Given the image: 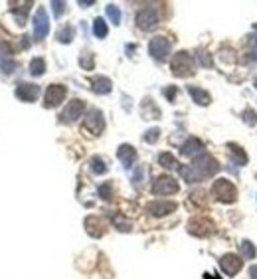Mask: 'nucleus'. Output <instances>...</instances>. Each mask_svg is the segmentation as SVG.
I'll list each match as a JSON object with an SVG mask.
<instances>
[{"mask_svg":"<svg viewBox=\"0 0 257 279\" xmlns=\"http://www.w3.org/2000/svg\"><path fill=\"white\" fill-rule=\"evenodd\" d=\"M178 170H180V174H182V178H184L186 182H200L202 178L214 176V174L220 170V165H218V161H216L214 157H210L208 153H204V155L196 157L192 165L180 167Z\"/></svg>","mask_w":257,"mask_h":279,"instance_id":"obj_1","label":"nucleus"},{"mask_svg":"<svg viewBox=\"0 0 257 279\" xmlns=\"http://www.w3.org/2000/svg\"><path fill=\"white\" fill-rule=\"evenodd\" d=\"M170 67H172V73L176 77H188L194 73V59L190 54L186 52H178L174 54L172 61H170Z\"/></svg>","mask_w":257,"mask_h":279,"instance_id":"obj_2","label":"nucleus"},{"mask_svg":"<svg viewBox=\"0 0 257 279\" xmlns=\"http://www.w3.org/2000/svg\"><path fill=\"white\" fill-rule=\"evenodd\" d=\"M212 192L220 202H226V204H230V202H234L238 198V190L228 178H218L214 182V186H212Z\"/></svg>","mask_w":257,"mask_h":279,"instance_id":"obj_3","label":"nucleus"},{"mask_svg":"<svg viewBox=\"0 0 257 279\" xmlns=\"http://www.w3.org/2000/svg\"><path fill=\"white\" fill-rule=\"evenodd\" d=\"M50 32V18H48V12L46 8H38L36 14H34V40L36 42H42Z\"/></svg>","mask_w":257,"mask_h":279,"instance_id":"obj_4","label":"nucleus"},{"mask_svg":"<svg viewBox=\"0 0 257 279\" xmlns=\"http://www.w3.org/2000/svg\"><path fill=\"white\" fill-rule=\"evenodd\" d=\"M170 40L164 36H154L153 40L149 42V54L156 59V61H164L166 57L170 56Z\"/></svg>","mask_w":257,"mask_h":279,"instance_id":"obj_5","label":"nucleus"},{"mask_svg":"<svg viewBox=\"0 0 257 279\" xmlns=\"http://www.w3.org/2000/svg\"><path fill=\"white\" fill-rule=\"evenodd\" d=\"M103 129H105V117L99 109H91V111L85 115V123H83V131H87L89 135L97 137L101 135Z\"/></svg>","mask_w":257,"mask_h":279,"instance_id":"obj_6","label":"nucleus"},{"mask_svg":"<svg viewBox=\"0 0 257 279\" xmlns=\"http://www.w3.org/2000/svg\"><path fill=\"white\" fill-rule=\"evenodd\" d=\"M83 113H85V101H81V99H71V101L67 103V107L59 113V123H65V125H67V123H73V121H77Z\"/></svg>","mask_w":257,"mask_h":279,"instance_id":"obj_7","label":"nucleus"},{"mask_svg":"<svg viewBox=\"0 0 257 279\" xmlns=\"http://www.w3.org/2000/svg\"><path fill=\"white\" fill-rule=\"evenodd\" d=\"M65 95H67V89H65V85H61V83H51L50 87L46 89V95H44V107H57L63 99H65Z\"/></svg>","mask_w":257,"mask_h":279,"instance_id":"obj_8","label":"nucleus"},{"mask_svg":"<svg viewBox=\"0 0 257 279\" xmlns=\"http://www.w3.org/2000/svg\"><path fill=\"white\" fill-rule=\"evenodd\" d=\"M178 182L172 176H158L153 184V194L156 196H168V194H176L178 192Z\"/></svg>","mask_w":257,"mask_h":279,"instance_id":"obj_9","label":"nucleus"},{"mask_svg":"<svg viewBox=\"0 0 257 279\" xmlns=\"http://www.w3.org/2000/svg\"><path fill=\"white\" fill-rule=\"evenodd\" d=\"M137 26L141 28V30H153L158 26V14H156V10L154 8H143V10H139V14H137Z\"/></svg>","mask_w":257,"mask_h":279,"instance_id":"obj_10","label":"nucleus"},{"mask_svg":"<svg viewBox=\"0 0 257 279\" xmlns=\"http://www.w3.org/2000/svg\"><path fill=\"white\" fill-rule=\"evenodd\" d=\"M38 95H40V85L22 81V83H18V87H16V97H18L20 101H24V103H34V101L38 99Z\"/></svg>","mask_w":257,"mask_h":279,"instance_id":"obj_11","label":"nucleus"},{"mask_svg":"<svg viewBox=\"0 0 257 279\" xmlns=\"http://www.w3.org/2000/svg\"><path fill=\"white\" fill-rule=\"evenodd\" d=\"M220 268H222V272H224L226 276H236V274H240V272H242L244 262H242V258H240V256L226 254V256L220 260Z\"/></svg>","mask_w":257,"mask_h":279,"instance_id":"obj_12","label":"nucleus"},{"mask_svg":"<svg viewBox=\"0 0 257 279\" xmlns=\"http://www.w3.org/2000/svg\"><path fill=\"white\" fill-rule=\"evenodd\" d=\"M147 210L156 216V218H162V216H168L176 210V202H168V200H156V202H151L147 206Z\"/></svg>","mask_w":257,"mask_h":279,"instance_id":"obj_13","label":"nucleus"},{"mask_svg":"<svg viewBox=\"0 0 257 279\" xmlns=\"http://www.w3.org/2000/svg\"><path fill=\"white\" fill-rule=\"evenodd\" d=\"M188 232L194 236H208L214 232V222L208 218H192L188 224Z\"/></svg>","mask_w":257,"mask_h":279,"instance_id":"obj_14","label":"nucleus"},{"mask_svg":"<svg viewBox=\"0 0 257 279\" xmlns=\"http://www.w3.org/2000/svg\"><path fill=\"white\" fill-rule=\"evenodd\" d=\"M184 157H192V159H196V157H200V155H204V143L200 141V139H196V137H190L184 145H182V151H180Z\"/></svg>","mask_w":257,"mask_h":279,"instance_id":"obj_15","label":"nucleus"},{"mask_svg":"<svg viewBox=\"0 0 257 279\" xmlns=\"http://www.w3.org/2000/svg\"><path fill=\"white\" fill-rule=\"evenodd\" d=\"M117 159L123 163L125 168H131L137 161V151L131 147V145H121L119 151H117Z\"/></svg>","mask_w":257,"mask_h":279,"instance_id":"obj_16","label":"nucleus"},{"mask_svg":"<svg viewBox=\"0 0 257 279\" xmlns=\"http://www.w3.org/2000/svg\"><path fill=\"white\" fill-rule=\"evenodd\" d=\"M85 230L91 238H101L105 234V224L97 216H89V218H85Z\"/></svg>","mask_w":257,"mask_h":279,"instance_id":"obj_17","label":"nucleus"},{"mask_svg":"<svg viewBox=\"0 0 257 279\" xmlns=\"http://www.w3.org/2000/svg\"><path fill=\"white\" fill-rule=\"evenodd\" d=\"M91 89H93L97 95H107V93H111L113 83H111V79H109V77H105V75H97V77H93V81H91Z\"/></svg>","mask_w":257,"mask_h":279,"instance_id":"obj_18","label":"nucleus"},{"mask_svg":"<svg viewBox=\"0 0 257 279\" xmlns=\"http://www.w3.org/2000/svg\"><path fill=\"white\" fill-rule=\"evenodd\" d=\"M188 93H190V97L198 103V105H210V101H212V97H210V93L202 89V87H196V85H190L188 87Z\"/></svg>","mask_w":257,"mask_h":279,"instance_id":"obj_19","label":"nucleus"},{"mask_svg":"<svg viewBox=\"0 0 257 279\" xmlns=\"http://www.w3.org/2000/svg\"><path fill=\"white\" fill-rule=\"evenodd\" d=\"M30 73L34 77H40V75L46 73V61H44V57H34L30 61Z\"/></svg>","mask_w":257,"mask_h":279,"instance_id":"obj_20","label":"nucleus"},{"mask_svg":"<svg viewBox=\"0 0 257 279\" xmlns=\"http://www.w3.org/2000/svg\"><path fill=\"white\" fill-rule=\"evenodd\" d=\"M230 149H232V161H234V165H246L248 163V155H246V151L242 149V147H238V145H230Z\"/></svg>","mask_w":257,"mask_h":279,"instance_id":"obj_21","label":"nucleus"},{"mask_svg":"<svg viewBox=\"0 0 257 279\" xmlns=\"http://www.w3.org/2000/svg\"><path fill=\"white\" fill-rule=\"evenodd\" d=\"M158 165L164 168H168V170H176L178 167V161H176V157L174 155H170V153H162L160 157H158Z\"/></svg>","mask_w":257,"mask_h":279,"instance_id":"obj_22","label":"nucleus"},{"mask_svg":"<svg viewBox=\"0 0 257 279\" xmlns=\"http://www.w3.org/2000/svg\"><path fill=\"white\" fill-rule=\"evenodd\" d=\"M73 34H75V30H73V26H63L61 30H57V42H61V44H69L71 40H73Z\"/></svg>","mask_w":257,"mask_h":279,"instance_id":"obj_23","label":"nucleus"},{"mask_svg":"<svg viewBox=\"0 0 257 279\" xmlns=\"http://www.w3.org/2000/svg\"><path fill=\"white\" fill-rule=\"evenodd\" d=\"M143 115H145L147 119H158V117H160V111H158V107L154 105L151 99H145V103H143Z\"/></svg>","mask_w":257,"mask_h":279,"instance_id":"obj_24","label":"nucleus"},{"mask_svg":"<svg viewBox=\"0 0 257 279\" xmlns=\"http://www.w3.org/2000/svg\"><path fill=\"white\" fill-rule=\"evenodd\" d=\"M105 14H107V18H109L115 26H117V24H121V10H119V6H115V4H107Z\"/></svg>","mask_w":257,"mask_h":279,"instance_id":"obj_25","label":"nucleus"},{"mask_svg":"<svg viewBox=\"0 0 257 279\" xmlns=\"http://www.w3.org/2000/svg\"><path fill=\"white\" fill-rule=\"evenodd\" d=\"M89 168H91L93 174H105L107 172V163L103 161L101 157H93L89 161Z\"/></svg>","mask_w":257,"mask_h":279,"instance_id":"obj_26","label":"nucleus"},{"mask_svg":"<svg viewBox=\"0 0 257 279\" xmlns=\"http://www.w3.org/2000/svg\"><path fill=\"white\" fill-rule=\"evenodd\" d=\"M240 250H242V256H244L246 260H254L257 254L256 246H254L252 242H248V240H244V242L240 244Z\"/></svg>","mask_w":257,"mask_h":279,"instance_id":"obj_27","label":"nucleus"},{"mask_svg":"<svg viewBox=\"0 0 257 279\" xmlns=\"http://www.w3.org/2000/svg\"><path fill=\"white\" fill-rule=\"evenodd\" d=\"M28 10H30V2L24 4V8H12V16L16 18L18 24H26V16H28Z\"/></svg>","mask_w":257,"mask_h":279,"instance_id":"obj_28","label":"nucleus"},{"mask_svg":"<svg viewBox=\"0 0 257 279\" xmlns=\"http://www.w3.org/2000/svg\"><path fill=\"white\" fill-rule=\"evenodd\" d=\"M107 22L103 20V18H95V22H93V34L97 36V38H105L107 36Z\"/></svg>","mask_w":257,"mask_h":279,"instance_id":"obj_29","label":"nucleus"},{"mask_svg":"<svg viewBox=\"0 0 257 279\" xmlns=\"http://www.w3.org/2000/svg\"><path fill=\"white\" fill-rule=\"evenodd\" d=\"M79 65H81L83 69H93V54H91V52H83V54L79 56Z\"/></svg>","mask_w":257,"mask_h":279,"instance_id":"obj_30","label":"nucleus"},{"mask_svg":"<svg viewBox=\"0 0 257 279\" xmlns=\"http://www.w3.org/2000/svg\"><path fill=\"white\" fill-rule=\"evenodd\" d=\"M0 67H2V73H4V75H10V73H14V71L18 69V61L12 57V59H8V61L0 63Z\"/></svg>","mask_w":257,"mask_h":279,"instance_id":"obj_31","label":"nucleus"},{"mask_svg":"<svg viewBox=\"0 0 257 279\" xmlns=\"http://www.w3.org/2000/svg\"><path fill=\"white\" fill-rule=\"evenodd\" d=\"M8 59H12V48H10V44L0 42V63H4Z\"/></svg>","mask_w":257,"mask_h":279,"instance_id":"obj_32","label":"nucleus"},{"mask_svg":"<svg viewBox=\"0 0 257 279\" xmlns=\"http://www.w3.org/2000/svg\"><path fill=\"white\" fill-rule=\"evenodd\" d=\"M99 196H101L103 200H111L113 198V184L111 182H105L99 186Z\"/></svg>","mask_w":257,"mask_h":279,"instance_id":"obj_33","label":"nucleus"},{"mask_svg":"<svg viewBox=\"0 0 257 279\" xmlns=\"http://www.w3.org/2000/svg\"><path fill=\"white\" fill-rule=\"evenodd\" d=\"M113 222H115V226H117L121 232H129V230H131V224L127 222L123 216H119V214H117V216H113Z\"/></svg>","mask_w":257,"mask_h":279,"instance_id":"obj_34","label":"nucleus"},{"mask_svg":"<svg viewBox=\"0 0 257 279\" xmlns=\"http://www.w3.org/2000/svg\"><path fill=\"white\" fill-rule=\"evenodd\" d=\"M158 137H160V129H156V127H154V129H149V131L145 133V141L151 143V145H154V143L158 141Z\"/></svg>","mask_w":257,"mask_h":279,"instance_id":"obj_35","label":"nucleus"},{"mask_svg":"<svg viewBox=\"0 0 257 279\" xmlns=\"http://www.w3.org/2000/svg\"><path fill=\"white\" fill-rule=\"evenodd\" d=\"M244 121L248 123V125H257V113L254 109H248V111H244Z\"/></svg>","mask_w":257,"mask_h":279,"instance_id":"obj_36","label":"nucleus"},{"mask_svg":"<svg viewBox=\"0 0 257 279\" xmlns=\"http://www.w3.org/2000/svg\"><path fill=\"white\" fill-rule=\"evenodd\" d=\"M51 10H53V16L59 18L65 10V2H51Z\"/></svg>","mask_w":257,"mask_h":279,"instance_id":"obj_37","label":"nucleus"},{"mask_svg":"<svg viewBox=\"0 0 257 279\" xmlns=\"http://www.w3.org/2000/svg\"><path fill=\"white\" fill-rule=\"evenodd\" d=\"M250 44H252V52H250V54H252V59H254V61H257V36H252V38H250Z\"/></svg>","mask_w":257,"mask_h":279,"instance_id":"obj_38","label":"nucleus"},{"mask_svg":"<svg viewBox=\"0 0 257 279\" xmlns=\"http://www.w3.org/2000/svg\"><path fill=\"white\" fill-rule=\"evenodd\" d=\"M143 176H145V167H139L135 170V176H133L135 184H141V182H143Z\"/></svg>","mask_w":257,"mask_h":279,"instance_id":"obj_39","label":"nucleus"},{"mask_svg":"<svg viewBox=\"0 0 257 279\" xmlns=\"http://www.w3.org/2000/svg\"><path fill=\"white\" fill-rule=\"evenodd\" d=\"M198 59H200V63H202V65H206V67H210V65H212V59H210V57H208V54H204V52H200Z\"/></svg>","mask_w":257,"mask_h":279,"instance_id":"obj_40","label":"nucleus"},{"mask_svg":"<svg viewBox=\"0 0 257 279\" xmlns=\"http://www.w3.org/2000/svg\"><path fill=\"white\" fill-rule=\"evenodd\" d=\"M164 95H166L170 101H174V97H176V87H166V89H164Z\"/></svg>","mask_w":257,"mask_h":279,"instance_id":"obj_41","label":"nucleus"},{"mask_svg":"<svg viewBox=\"0 0 257 279\" xmlns=\"http://www.w3.org/2000/svg\"><path fill=\"white\" fill-rule=\"evenodd\" d=\"M250 279H257V266L250 268Z\"/></svg>","mask_w":257,"mask_h":279,"instance_id":"obj_42","label":"nucleus"},{"mask_svg":"<svg viewBox=\"0 0 257 279\" xmlns=\"http://www.w3.org/2000/svg\"><path fill=\"white\" fill-rule=\"evenodd\" d=\"M254 85H256V87H257V77H256V79H254Z\"/></svg>","mask_w":257,"mask_h":279,"instance_id":"obj_43","label":"nucleus"}]
</instances>
